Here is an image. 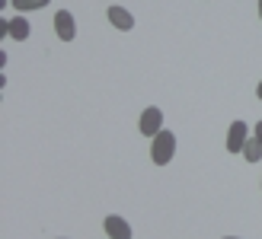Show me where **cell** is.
Segmentation results:
<instances>
[{"instance_id": "6da1fadb", "label": "cell", "mask_w": 262, "mask_h": 239, "mask_svg": "<svg viewBox=\"0 0 262 239\" xmlns=\"http://www.w3.org/2000/svg\"><path fill=\"white\" fill-rule=\"evenodd\" d=\"M173 156H176V134L163 128L160 134H154V137H150V159H154L157 166H166Z\"/></svg>"}, {"instance_id": "7a4b0ae2", "label": "cell", "mask_w": 262, "mask_h": 239, "mask_svg": "<svg viewBox=\"0 0 262 239\" xmlns=\"http://www.w3.org/2000/svg\"><path fill=\"white\" fill-rule=\"evenodd\" d=\"M138 131L144 137L160 134V131H163V112L157 109V105H147V109L141 112V118H138Z\"/></svg>"}, {"instance_id": "3957f363", "label": "cell", "mask_w": 262, "mask_h": 239, "mask_svg": "<svg viewBox=\"0 0 262 239\" xmlns=\"http://www.w3.org/2000/svg\"><path fill=\"white\" fill-rule=\"evenodd\" d=\"M55 32H58L61 42H74L77 22H74V13H71V10H58V13H55Z\"/></svg>"}, {"instance_id": "277c9868", "label": "cell", "mask_w": 262, "mask_h": 239, "mask_svg": "<svg viewBox=\"0 0 262 239\" xmlns=\"http://www.w3.org/2000/svg\"><path fill=\"white\" fill-rule=\"evenodd\" d=\"M102 230H106L109 239H131V236H135V233H131V223L125 217H119V214H109L106 223H102Z\"/></svg>"}, {"instance_id": "5b68a950", "label": "cell", "mask_w": 262, "mask_h": 239, "mask_svg": "<svg viewBox=\"0 0 262 239\" xmlns=\"http://www.w3.org/2000/svg\"><path fill=\"white\" fill-rule=\"evenodd\" d=\"M106 16H109V22H112L119 32H131V29H135V16H131V10H125V7H119V4H112V7L106 10Z\"/></svg>"}, {"instance_id": "8992f818", "label": "cell", "mask_w": 262, "mask_h": 239, "mask_svg": "<svg viewBox=\"0 0 262 239\" xmlns=\"http://www.w3.org/2000/svg\"><path fill=\"white\" fill-rule=\"evenodd\" d=\"M246 140H250V128H246V122H233L230 131H227V150L230 153H243Z\"/></svg>"}, {"instance_id": "52a82bcc", "label": "cell", "mask_w": 262, "mask_h": 239, "mask_svg": "<svg viewBox=\"0 0 262 239\" xmlns=\"http://www.w3.org/2000/svg\"><path fill=\"white\" fill-rule=\"evenodd\" d=\"M29 19L26 16H13V19H7V35H13L16 38V42H26V38H29Z\"/></svg>"}, {"instance_id": "ba28073f", "label": "cell", "mask_w": 262, "mask_h": 239, "mask_svg": "<svg viewBox=\"0 0 262 239\" xmlns=\"http://www.w3.org/2000/svg\"><path fill=\"white\" fill-rule=\"evenodd\" d=\"M243 156H246V163H259V159H262V144L256 137H250L243 144Z\"/></svg>"}, {"instance_id": "9c48e42d", "label": "cell", "mask_w": 262, "mask_h": 239, "mask_svg": "<svg viewBox=\"0 0 262 239\" xmlns=\"http://www.w3.org/2000/svg\"><path fill=\"white\" fill-rule=\"evenodd\" d=\"M51 0H13V7H16L19 13H32V10H42V7H48Z\"/></svg>"}, {"instance_id": "30bf717a", "label": "cell", "mask_w": 262, "mask_h": 239, "mask_svg": "<svg viewBox=\"0 0 262 239\" xmlns=\"http://www.w3.org/2000/svg\"><path fill=\"white\" fill-rule=\"evenodd\" d=\"M253 137H256V140H259V144H262V122H259V125H256V128H253Z\"/></svg>"}, {"instance_id": "8fae6325", "label": "cell", "mask_w": 262, "mask_h": 239, "mask_svg": "<svg viewBox=\"0 0 262 239\" xmlns=\"http://www.w3.org/2000/svg\"><path fill=\"white\" fill-rule=\"evenodd\" d=\"M256 99L262 102V80H259V86H256Z\"/></svg>"}, {"instance_id": "7c38bea8", "label": "cell", "mask_w": 262, "mask_h": 239, "mask_svg": "<svg viewBox=\"0 0 262 239\" xmlns=\"http://www.w3.org/2000/svg\"><path fill=\"white\" fill-rule=\"evenodd\" d=\"M259 19H262V0H259Z\"/></svg>"}, {"instance_id": "4fadbf2b", "label": "cell", "mask_w": 262, "mask_h": 239, "mask_svg": "<svg viewBox=\"0 0 262 239\" xmlns=\"http://www.w3.org/2000/svg\"><path fill=\"white\" fill-rule=\"evenodd\" d=\"M224 239H237V236H224Z\"/></svg>"}]
</instances>
